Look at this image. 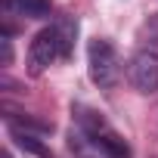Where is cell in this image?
<instances>
[{
  "label": "cell",
  "instance_id": "obj_3",
  "mask_svg": "<svg viewBox=\"0 0 158 158\" xmlns=\"http://www.w3.org/2000/svg\"><path fill=\"white\" fill-rule=\"evenodd\" d=\"M56 59H65L62 56V37H59V28L50 25V28L37 31L31 47H28V71L31 74H44Z\"/></svg>",
  "mask_w": 158,
  "mask_h": 158
},
{
  "label": "cell",
  "instance_id": "obj_1",
  "mask_svg": "<svg viewBox=\"0 0 158 158\" xmlns=\"http://www.w3.org/2000/svg\"><path fill=\"white\" fill-rule=\"evenodd\" d=\"M68 146H71V152H74L77 158H130L127 143H124L112 127L96 130V133L74 127V130L68 133Z\"/></svg>",
  "mask_w": 158,
  "mask_h": 158
},
{
  "label": "cell",
  "instance_id": "obj_2",
  "mask_svg": "<svg viewBox=\"0 0 158 158\" xmlns=\"http://www.w3.org/2000/svg\"><path fill=\"white\" fill-rule=\"evenodd\" d=\"M87 65H90V81L102 90H112L121 81V59L112 40L93 37L87 47Z\"/></svg>",
  "mask_w": 158,
  "mask_h": 158
},
{
  "label": "cell",
  "instance_id": "obj_4",
  "mask_svg": "<svg viewBox=\"0 0 158 158\" xmlns=\"http://www.w3.org/2000/svg\"><path fill=\"white\" fill-rule=\"evenodd\" d=\"M127 81L139 93H158V53H136L127 65Z\"/></svg>",
  "mask_w": 158,
  "mask_h": 158
},
{
  "label": "cell",
  "instance_id": "obj_7",
  "mask_svg": "<svg viewBox=\"0 0 158 158\" xmlns=\"http://www.w3.org/2000/svg\"><path fill=\"white\" fill-rule=\"evenodd\" d=\"M56 28H59V37H62V56H68V53H71V47H74L77 22H74V19H62V22H56Z\"/></svg>",
  "mask_w": 158,
  "mask_h": 158
},
{
  "label": "cell",
  "instance_id": "obj_5",
  "mask_svg": "<svg viewBox=\"0 0 158 158\" xmlns=\"http://www.w3.org/2000/svg\"><path fill=\"white\" fill-rule=\"evenodd\" d=\"M6 10H16L25 19H47L50 16V0H6Z\"/></svg>",
  "mask_w": 158,
  "mask_h": 158
},
{
  "label": "cell",
  "instance_id": "obj_8",
  "mask_svg": "<svg viewBox=\"0 0 158 158\" xmlns=\"http://www.w3.org/2000/svg\"><path fill=\"white\" fill-rule=\"evenodd\" d=\"M13 62V44H10V37H3V65H10Z\"/></svg>",
  "mask_w": 158,
  "mask_h": 158
},
{
  "label": "cell",
  "instance_id": "obj_6",
  "mask_svg": "<svg viewBox=\"0 0 158 158\" xmlns=\"http://www.w3.org/2000/svg\"><path fill=\"white\" fill-rule=\"evenodd\" d=\"M13 139L25 149V152H31V155H37V158H53V152H50V146H44L40 139H37V133H25V130H13Z\"/></svg>",
  "mask_w": 158,
  "mask_h": 158
}]
</instances>
